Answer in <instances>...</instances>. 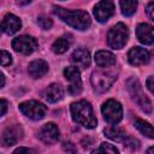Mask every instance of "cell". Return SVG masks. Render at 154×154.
I'll list each match as a JSON object with an SVG mask.
<instances>
[{
    "label": "cell",
    "mask_w": 154,
    "mask_h": 154,
    "mask_svg": "<svg viewBox=\"0 0 154 154\" xmlns=\"http://www.w3.org/2000/svg\"><path fill=\"white\" fill-rule=\"evenodd\" d=\"M53 12L55 16H58L63 22L69 24L70 26L77 29V30H85L90 26L91 19L88 12L83 10H66L59 6H54Z\"/></svg>",
    "instance_id": "cell-1"
},
{
    "label": "cell",
    "mask_w": 154,
    "mask_h": 154,
    "mask_svg": "<svg viewBox=\"0 0 154 154\" xmlns=\"http://www.w3.org/2000/svg\"><path fill=\"white\" fill-rule=\"evenodd\" d=\"M70 111L73 122H76L77 124L87 129H94L96 126L97 120L94 116L91 105L87 100H79L77 102L71 103Z\"/></svg>",
    "instance_id": "cell-2"
},
{
    "label": "cell",
    "mask_w": 154,
    "mask_h": 154,
    "mask_svg": "<svg viewBox=\"0 0 154 154\" xmlns=\"http://www.w3.org/2000/svg\"><path fill=\"white\" fill-rule=\"evenodd\" d=\"M128 88H129V91H130V95H131L132 100L137 103V106L144 113L150 114L152 113V102L144 95L140 82L137 79H135V78H131V79L128 81Z\"/></svg>",
    "instance_id": "cell-3"
},
{
    "label": "cell",
    "mask_w": 154,
    "mask_h": 154,
    "mask_svg": "<svg viewBox=\"0 0 154 154\" xmlns=\"http://www.w3.org/2000/svg\"><path fill=\"white\" fill-rule=\"evenodd\" d=\"M129 38V30L125 24L117 23L113 25L107 34V42L108 46L113 49H120L125 46Z\"/></svg>",
    "instance_id": "cell-4"
},
{
    "label": "cell",
    "mask_w": 154,
    "mask_h": 154,
    "mask_svg": "<svg viewBox=\"0 0 154 154\" xmlns=\"http://www.w3.org/2000/svg\"><path fill=\"white\" fill-rule=\"evenodd\" d=\"M116 79H117V73H114L112 71H103V70L94 71L90 77V82H91L94 90H96L99 93L106 91L113 84V82Z\"/></svg>",
    "instance_id": "cell-5"
},
{
    "label": "cell",
    "mask_w": 154,
    "mask_h": 154,
    "mask_svg": "<svg viewBox=\"0 0 154 154\" xmlns=\"http://www.w3.org/2000/svg\"><path fill=\"white\" fill-rule=\"evenodd\" d=\"M101 112L105 120L109 124H118L123 118V107L118 101L113 99L107 100L102 105Z\"/></svg>",
    "instance_id": "cell-6"
},
{
    "label": "cell",
    "mask_w": 154,
    "mask_h": 154,
    "mask_svg": "<svg viewBox=\"0 0 154 154\" xmlns=\"http://www.w3.org/2000/svg\"><path fill=\"white\" fill-rule=\"evenodd\" d=\"M19 109L25 117H28L32 120L42 119L47 113V107L43 103H41L38 101H35V100L22 102L19 105Z\"/></svg>",
    "instance_id": "cell-7"
},
{
    "label": "cell",
    "mask_w": 154,
    "mask_h": 154,
    "mask_svg": "<svg viewBox=\"0 0 154 154\" xmlns=\"http://www.w3.org/2000/svg\"><path fill=\"white\" fill-rule=\"evenodd\" d=\"M37 47H38L37 41L29 35H20L12 41V48L16 52L25 55H29L32 52H35Z\"/></svg>",
    "instance_id": "cell-8"
},
{
    "label": "cell",
    "mask_w": 154,
    "mask_h": 154,
    "mask_svg": "<svg viewBox=\"0 0 154 154\" xmlns=\"http://www.w3.org/2000/svg\"><path fill=\"white\" fill-rule=\"evenodd\" d=\"M64 76L70 82L67 87V91L70 95H77L82 91V79L81 72L75 66H67L64 69Z\"/></svg>",
    "instance_id": "cell-9"
},
{
    "label": "cell",
    "mask_w": 154,
    "mask_h": 154,
    "mask_svg": "<svg viewBox=\"0 0 154 154\" xmlns=\"http://www.w3.org/2000/svg\"><path fill=\"white\" fill-rule=\"evenodd\" d=\"M23 137V129L20 125H11L6 128L0 137V143L5 147H11L16 144L20 138Z\"/></svg>",
    "instance_id": "cell-10"
},
{
    "label": "cell",
    "mask_w": 154,
    "mask_h": 154,
    "mask_svg": "<svg viewBox=\"0 0 154 154\" xmlns=\"http://www.w3.org/2000/svg\"><path fill=\"white\" fill-rule=\"evenodd\" d=\"M114 13V4L108 0H103L97 2L94 6V16L97 22L105 23L107 22Z\"/></svg>",
    "instance_id": "cell-11"
},
{
    "label": "cell",
    "mask_w": 154,
    "mask_h": 154,
    "mask_svg": "<svg viewBox=\"0 0 154 154\" xmlns=\"http://www.w3.org/2000/svg\"><path fill=\"white\" fill-rule=\"evenodd\" d=\"M37 136L43 143L53 144L59 138V129L54 123H47L40 129Z\"/></svg>",
    "instance_id": "cell-12"
},
{
    "label": "cell",
    "mask_w": 154,
    "mask_h": 154,
    "mask_svg": "<svg viewBox=\"0 0 154 154\" xmlns=\"http://www.w3.org/2000/svg\"><path fill=\"white\" fill-rule=\"evenodd\" d=\"M128 60L134 66L144 65L149 61V52L142 47H134L128 53Z\"/></svg>",
    "instance_id": "cell-13"
},
{
    "label": "cell",
    "mask_w": 154,
    "mask_h": 154,
    "mask_svg": "<svg viewBox=\"0 0 154 154\" xmlns=\"http://www.w3.org/2000/svg\"><path fill=\"white\" fill-rule=\"evenodd\" d=\"M20 28H22V22L17 16H14L12 13L5 14V17L2 19V23H1V30H4L8 35H13Z\"/></svg>",
    "instance_id": "cell-14"
},
{
    "label": "cell",
    "mask_w": 154,
    "mask_h": 154,
    "mask_svg": "<svg viewBox=\"0 0 154 154\" xmlns=\"http://www.w3.org/2000/svg\"><path fill=\"white\" fill-rule=\"evenodd\" d=\"M136 35L141 43L143 45H152L154 41L153 26L147 23H141L136 28Z\"/></svg>",
    "instance_id": "cell-15"
},
{
    "label": "cell",
    "mask_w": 154,
    "mask_h": 154,
    "mask_svg": "<svg viewBox=\"0 0 154 154\" xmlns=\"http://www.w3.org/2000/svg\"><path fill=\"white\" fill-rule=\"evenodd\" d=\"M43 96H45V99H46L48 102H52V103L58 102V101H60V100L63 99V96H64V89H63V87H61L60 84H58V83H52L51 85H48V87L45 89Z\"/></svg>",
    "instance_id": "cell-16"
},
{
    "label": "cell",
    "mask_w": 154,
    "mask_h": 154,
    "mask_svg": "<svg viewBox=\"0 0 154 154\" xmlns=\"http://www.w3.org/2000/svg\"><path fill=\"white\" fill-rule=\"evenodd\" d=\"M28 72H29L30 77H32V78H41L42 76H45L48 72V64L41 59L34 60L29 64Z\"/></svg>",
    "instance_id": "cell-17"
},
{
    "label": "cell",
    "mask_w": 154,
    "mask_h": 154,
    "mask_svg": "<svg viewBox=\"0 0 154 154\" xmlns=\"http://www.w3.org/2000/svg\"><path fill=\"white\" fill-rule=\"evenodd\" d=\"M72 61L81 69H85L90 65V54L85 48H78L72 53Z\"/></svg>",
    "instance_id": "cell-18"
},
{
    "label": "cell",
    "mask_w": 154,
    "mask_h": 154,
    "mask_svg": "<svg viewBox=\"0 0 154 154\" xmlns=\"http://www.w3.org/2000/svg\"><path fill=\"white\" fill-rule=\"evenodd\" d=\"M95 63L100 67H109L116 64V57L107 51H99L95 53Z\"/></svg>",
    "instance_id": "cell-19"
},
{
    "label": "cell",
    "mask_w": 154,
    "mask_h": 154,
    "mask_svg": "<svg viewBox=\"0 0 154 154\" xmlns=\"http://www.w3.org/2000/svg\"><path fill=\"white\" fill-rule=\"evenodd\" d=\"M103 134L106 137H108L109 140L112 141H116V142H123L126 140V134L125 131H123L122 129L117 128V126H109V128H106L103 130Z\"/></svg>",
    "instance_id": "cell-20"
},
{
    "label": "cell",
    "mask_w": 154,
    "mask_h": 154,
    "mask_svg": "<svg viewBox=\"0 0 154 154\" xmlns=\"http://www.w3.org/2000/svg\"><path fill=\"white\" fill-rule=\"evenodd\" d=\"M70 45H71V38H69V36H61L53 42L52 51L57 54H63L70 48Z\"/></svg>",
    "instance_id": "cell-21"
},
{
    "label": "cell",
    "mask_w": 154,
    "mask_h": 154,
    "mask_svg": "<svg viewBox=\"0 0 154 154\" xmlns=\"http://www.w3.org/2000/svg\"><path fill=\"white\" fill-rule=\"evenodd\" d=\"M135 128L144 136H147L148 138H153L154 137V131H153V126L148 123L144 122L143 119H136L135 120Z\"/></svg>",
    "instance_id": "cell-22"
},
{
    "label": "cell",
    "mask_w": 154,
    "mask_h": 154,
    "mask_svg": "<svg viewBox=\"0 0 154 154\" xmlns=\"http://www.w3.org/2000/svg\"><path fill=\"white\" fill-rule=\"evenodd\" d=\"M120 8H122V13L124 16H132L136 12L137 8V1L134 0H125V1H120L119 2Z\"/></svg>",
    "instance_id": "cell-23"
},
{
    "label": "cell",
    "mask_w": 154,
    "mask_h": 154,
    "mask_svg": "<svg viewBox=\"0 0 154 154\" xmlns=\"http://www.w3.org/2000/svg\"><path fill=\"white\" fill-rule=\"evenodd\" d=\"M91 154H119L118 149L111 143H101Z\"/></svg>",
    "instance_id": "cell-24"
},
{
    "label": "cell",
    "mask_w": 154,
    "mask_h": 154,
    "mask_svg": "<svg viewBox=\"0 0 154 154\" xmlns=\"http://www.w3.org/2000/svg\"><path fill=\"white\" fill-rule=\"evenodd\" d=\"M37 23H38V25H40L43 30H48V29H51L52 25H53L52 19H51L49 17H47V16H40V17L37 18Z\"/></svg>",
    "instance_id": "cell-25"
},
{
    "label": "cell",
    "mask_w": 154,
    "mask_h": 154,
    "mask_svg": "<svg viewBox=\"0 0 154 154\" xmlns=\"http://www.w3.org/2000/svg\"><path fill=\"white\" fill-rule=\"evenodd\" d=\"M12 64V57L6 51H0V65L1 66H8Z\"/></svg>",
    "instance_id": "cell-26"
},
{
    "label": "cell",
    "mask_w": 154,
    "mask_h": 154,
    "mask_svg": "<svg viewBox=\"0 0 154 154\" xmlns=\"http://www.w3.org/2000/svg\"><path fill=\"white\" fill-rule=\"evenodd\" d=\"M124 146H126L131 149H137L140 147V143H138L137 140H135L132 137H126V140L124 141Z\"/></svg>",
    "instance_id": "cell-27"
},
{
    "label": "cell",
    "mask_w": 154,
    "mask_h": 154,
    "mask_svg": "<svg viewBox=\"0 0 154 154\" xmlns=\"http://www.w3.org/2000/svg\"><path fill=\"white\" fill-rule=\"evenodd\" d=\"M6 111H7V101L0 99V118L6 113Z\"/></svg>",
    "instance_id": "cell-28"
},
{
    "label": "cell",
    "mask_w": 154,
    "mask_h": 154,
    "mask_svg": "<svg viewBox=\"0 0 154 154\" xmlns=\"http://www.w3.org/2000/svg\"><path fill=\"white\" fill-rule=\"evenodd\" d=\"M31 152H30V149L29 148H25V147H19V148H17L12 154H30Z\"/></svg>",
    "instance_id": "cell-29"
},
{
    "label": "cell",
    "mask_w": 154,
    "mask_h": 154,
    "mask_svg": "<svg viewBox=\"0 0 154 154\" xmlns=\"http://www.w3.org/2000/svg\"><path fill=\"white\" fill-rule=\"evenodd\" d=\"M153 6H154V4H153V2H149V4H148V6H147V14L149 16V18H150L152 20H154V13H153Z\"/></svg>",
    "instance_id": "cell-30"
},
{
    "label": "cell",
    "mask_w": 154,
    "mask_h": 154,
    "mask_svg": "<svg viewBox=\"0 0 154 154\" xmlns=\"http://www.w3.org/2000/svg\"><path fill=\"white\" fill-rule=\"evenodd\" d=\"M153 79H154V77H153V76H149L148 79H147V82H146L147 88H148V90H149L150 93H153Z\"/></svg>",
    "instance_id": "cell-31"
},
{
    "label": "cell",
    "mask_w": 154,
    "mask_h": 154,
    "mask_svg": "<svg viewBox=\"0 0 154 154\" xmlns=\"http://www.w3.org/2000/svg\"><path fill=\"white\" fill-rule=\"evenodd\" d=\"M5 84V77L2 75V72H0V88H2Z\"/></svg>",
    "instance_id": "cell-32"
},
{
    "label": "cell",
    "mask_w": 154,
    "mask_h": 154,
    "mask_svg": "<svg viewBox=\"0 0 154 154\" xmlns=\"http://www.w3.org/2000/svg\"><path fill=\"white\" fill-rule=\"evenodd\" d=\"M153 150H154V147H149L147 150V154H153Z\"/></svg>",
    "instance_id": "cell-33"
},
{
    "label": "cell",
    "mask_w": 154,
    "mask_h": 154,
    "mask_svg": "<svg viewBox=\"0 0 154 154\" xmlns=\"http://www.w3.org/2000/svg\"><path fill=\"white\" fill-rule=\"evenodd\" d=\"M1 31H2V30H1V25H0V34H1Z\"/></svg>",
    "instance_id": "cell-34"
}]
</instances>
